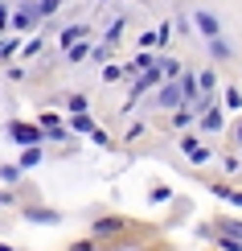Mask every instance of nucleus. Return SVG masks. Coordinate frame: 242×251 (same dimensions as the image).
I'll use <instances>...</instances> for the list:
<instances>
[{
	"mask_svg": "<svg viewBox=\"0 0 242 251\" xmlns=\"http://www.w3.org/2000/svg\"><path fill=\"white\" fill-rule=\"evenodd\" d=\"M82 33H87V25H70V29H62V46H70V50H74V41H78Z\"/></svg>",
	"mask_w": 242,
	"mask_h": 251,
	"instance_id": "423d86ee",
	"label": "nucleus"
},
{
	"mask_svg": "<svg viewBox=\"0 0 242 251\" xmlns=\"http://www.w3.org/2000/svg\"><path fill=\"white\" fill-rule=\"evenodd\" d=\"M8 136H13L17 144H25V149H37L45 136H41V128H29V124H8Z\"/></svg>",
	"mask_w": 242,
	"mask_h": 251,
	"instance_id": "f257e3e1",
	"label": "nucleus"
},
{
	"mask_svg": "<svg viewBox=\"0 0 242 251\" xmlns=\"http://www.w3.org/2000/svg\"><path fill=\"white\" fill-rule=\"evenodd\" d=\"M4 21H8V13H4V4H0V25H4Z\"/></svg>",
	"mask_w": 242,
	"mask_h": 251,
	"instance_id": "aec40b11",
	"label": "nucleus"
},
{
	"mask_svg": "<svg viewBox=\"0 0 242 251\" xmlns=\"http://www.w3.org/2000/svg\"><path fill=\"white\" fill-rule=\"evenodd\" d=\"M54 8H58V0H41V4H37V13H41V17H49Z\"/></svg>",
	"mask_w": 242,
	"mask_h": 251,
	"instance_id": "6ab92c4d",
	"label": "nucleus"
},
{
	"mask_svg": "<svg viewBox=\"0 0 242 251\" xmlns=\"http://www.w3.org/2000/svg\"><path fill=\"white\" fill-rule=\"evenodd\" d=\"M160 70H164V78H176V75H181V66H176L173 58H164V62H160Z\"/></svg>",
	"mask_w": 242,
	"mask_h": 251,
	"instance_id": "f8f14e48",
	"label": "nucleus"
},
{
	"mask_svg": "<svg viewBox=\"0 0 242 251\" xmlns=\"http://www.w3.org/2000/svg\"><path fill=\"white\" fill-rule=\"evenodd\" d=\"M238 140H242V124H238Z\"/></svg>",
	"mask_w": 242,
	"mask_h": 251,
	"instance_id": "4be33fe9",
	"label": "nucleus"
},
{
	"mask_svg": "<svg viewBox=\"0 0 242 251\" xmlns=\"http://www.w3.org/2000/svg\"><path fill=\"white\" fill-rule=\"evenodd\" d=\"M37 17H41V13H37V8H29V13H17L13 21H17V25H21V29H29V25H33V21H37Z\"/></svg>",
	"mask_w": 242,
	"mask_h": 251,
	"instance_id": "1a4fd4ad",
	"label": "nucleus"
},
{
	"mask_svg": "<svg viewBox=\"0 0 242 251\" xmlns=\"http://www.w3.org/2000/svg\"><path fill=\"white\" fill-rule=\"evenodd\" d=\"M193 21H197V29H201V33H205L209 41L218 37V21H214V13H205V8H197V13H193Z\"/></svg>",
	"mask_w": 242,
	"mask_h": 251,
	"instance_id": "f03ea898",
	"label": "nucleus"
},
{
	"mask_svg": "<svg viewBox=\"0 0 242 251\" xmlns=\"http://www.w3.org/2000/svg\"><path fill=\"white\" fill-rule=\"evenodd\" d=\"M226 107H230V111H238V107H242V95H238V91H234V87H230V91H226Z\"/></svg>",
	"mask_w": 242,
	"mask_h": 251,
	"instance_id": "2eb2a0df",
	"label": "nucleus"
},
{
	"mask_svg": "<svg viewBox=\"0 0 242 251\" xmlns=\"http://www.w3.org/2000/svg\"><path fill=\"white\" fill-rule=\"evenodd\" d=\"M0 177H4V181H8V185H13V181H17V177H21V165H4V169H0Z\"/></svg>",
	"mask_w": 242,
	"mask_h": 251,
	"instance_id": "4468645a",
	"label": "nucleus"
},
{
	"mask_svg": "<svg viewBox=\"0 0 242 251\" xmlns=\"http://www.w3.org/2000/svg\"><path fill=\"white\" fill-rule=\"evenodd\" d=\"M209 50H214V58H226V54H230V46H226L222 37H214V41H209Z\"/></svg>",
	"mask_w": 242,
	"mask_h": 251,
	"instance_id": "9b49d317",
	"label": "nucleus"
},
{
	"mask_svg": "<svg viewBox=\"0 0 242 251\" xmlns=\"http://www.w3.org/2000/svg\"><path fill=\"white\" fill-rule=\"evenodd\" d=\"M37 161H41V152H37V149H25V156H21V169H33Z\"/></svg>",
	"mask_w": 242,
	"mask_h": 251,
	"instance_id": "9d476101",
	"label": "nucleus"
},
{
	"mask_svg": "<svg viewBox=\"0 0 242 251\" xmlns=\"http://www.w3.org/2000/svg\"><path fill=\"white\" fill-rule=\"evenodd\" d=\"M181 91H185V99H193V95H197V82L185 75V78H181Z\"/></svg>",
	"mask_w": 242,
	"mask_h": 251,
	"instance_id": "f3484780",
	"label": "nucleus"
},
{
	"mask_svg": "<svg viewBox=\"0 0 242 251\" xmlns=\"http://www.w3.org/2000/svg\"><path fill=\"white\" fill-rule=\"evenodd\" d=\"M181 99H185L181 82H168V87L160 91V99H156V103H160V107H176V103H181Z\"/></svg>",
	"mask_w": 242,
	"mask_h": 251,
	"instance_id": "7ed1b4c3",
	"label": "nucleus"
},
{
	"mask_svg": "<svg viewBox=\"0 0 242 251\" xmlns=\"http://www.w3.org/2000/svg\"><path fill=\"white\" fill-rule=\"evenodd\" d=\"M66 107L74 111V116H87V99H82V95H70V99H66Z\"/></svg>",
	"mask_w": 242,
	"mask_h": 251,
	"instance_id": "6e6552de",
	"label": "nucleus"
},
{
	"mask_svg": "<svg viewBox=\"0 0 242 251\" xmlns=\"http://www.w3.org/2000/svg\"><path fill=\"white\" fill-rule=\"evenodd\" d=\"M205 128L218 132V128H222V116H218V111H205Z\"/></svg>",
	"mask_w": 242,
	"mask_h": 251,
	"instance_id": "dca6fc26",
	"label": "nucleus"
},
{
	"mask_svg": "<svg viewBox=\"0 0 242 251\" xmlns=\"http://www.w3.org/2000/svg\"><path fill=\"white\" fill-rule=\"evenodd\" d=\"M74 128L78 132H94V124H90V116H74Z\"/></svg>",
	"mask_w": 242,
	"mask_h": 251,
	"instance_id": "a211bd4d",
	"label": "nucleus"
},
{
	"mask_svg": "<svg viewBox=\"0 0 242 251\" xmlns=\"http://www.w3.org/2000/svg\"><path fill=\"white\" fill-rule=\"evenodd\" d=\"M0 251H13V247H4V243H0Z\"/></svg>",
	"mask_w": 242,
	"mask_h": 251,
	"instance_id": "412c9836",
	"label": "nucleus"
},
{
	"mask_svg": "<svg viewBox=\"0 0 242 251\" xmlns=\"http://www.w3.org/2000/svg\"><path fill=\"white\" fill-rule=\"evenodd\" d=\"M115 231H123V218H99L94 223V235H115Z\"/></svg>",
	"mask_w": 242,
	"mask_h": 251,
	"instance_id": "20e7f679",
	"label": "nucleus"
},
{
	"mask_svg": "<svg viewBox=\"0 0 242 251\" xmlns=\"http://www.w3.org/2000/svg\"><path fill=\"white\" fill-rule=\"evenodd\" d=\"M181 149H185L189 156H193V161H205V156H209V152L201 149V144H197V140H193V136H185V140H181Z\"/></svg>",
	"mask_w": 242,
	"mask_h": 251,
	"instance_id": "39448f33",
	"label": "nucleus"
},
{
	"mask_svg": "<svg viewBox=\"0 0 242 251\" xmlns=\"http://www.w3.org/2000/svg\"><path fill=\"white\" fill-rule=\"evenodd\" d=\"M25 218H29V223H58V214H54V210H33V206L25 210Z\"/></svg>",
	"mask_w": 242,
	"mask_h": 251,
	"instance_id": "0eeeda50",
	"label": "nucleus"
},
{
	"mask_svg": "<svg viewBox=\"0 0 242 251\" xmlns=\"http://www.w3.org/2000/svg\"><path fill=\"white\" fill-rule=\"evenodd\" d=\"M123 75H128V70H119V66H107V70H103V82H119Z\"/></svg>",
	"mask_w": 242,
	"mask_h": 251,
	"instance_id": "ddd939ff",
	"label": "nucleus"
}]
</instances>
